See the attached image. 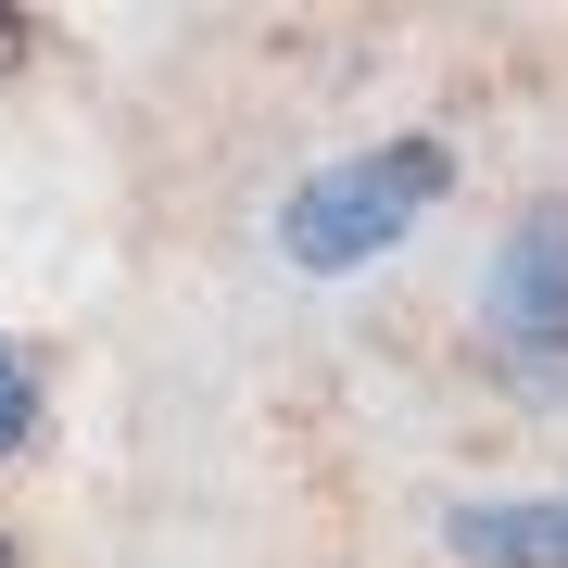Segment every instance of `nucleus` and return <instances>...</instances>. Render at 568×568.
Instances as JSON below:
<instances>
[{
    "label": "nucleus",
    "instance_id": "obj_2",
    "mask_svg": "<svg viewBox=\"0 0 568 568\" xmlns=\"http://www.w3.org/2000/svg\"><path fill=\"white\" fill-rule=\"evenodd\" d=\"M480 328H493L506 392H530V405L568 392V190H544V203L506 227V253H493V278H480Z\"/></svg>",
    "mask_w": 568,
    "mask_h": 568
},
{
    "label": "nucleus",
    "instance_id": "obj_1",
    "mask_svg": "<svg viewBox=\"0 0 568 568\" xmlns=\"http://www.w3.org/2000/svg\"><path fill=\"white\" fill-rule=\"evenodd\" d=\"M429 190H443V140H392V152H366V164H316V178L291 190L278 241H291L304 278H342V265H366V253L405 241V227L429 215Z\"/></svg>",
    "mask_w": 568,
    "mask_h": 568
},
{
    "label": "nucleus",
    "instance_id": "obj_5",
    "mask_svg": "<svg viewBox=\"0 0 568 568\" xmlns=\"http://www.w3.org/2000/svg\"><path fill=\"white\" fill-rule=\"evenodd\" d=\"M0 568H13V544H0Z\"/></svg>",
    "mask_w": 568,
    "mask_h": 568
},
{
    "label": "nucleus",
    "instance_id": "obj_4",
    "mask_svg": "<svg viewBox=\"0 0 568 568\" xmlns=\"http://www.w3.org/2000/svg\"><path fill=\"white\" fill-rule=\"evenodd\" d=\"M26 443H39V366L0 342V455H26Z\"/></svg>",
    "mask_w": 568,
    "mask_h": 568
},
{
    "label": "nucleus",
    "instance_id": "obj_3",
    "mask_svg": "<svg viewBox=\"0 0 568 568\" xmlns=\"http://www.w3.org/2000/svg\"><path fill=\"white\" fill-rule=\"evenodd\" d=\"M455 556H480V568H568V506H455Z\"/></svg>",
    "mask_w": 568,
    "mask_h": 568
}]
</instances>
